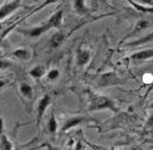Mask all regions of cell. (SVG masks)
I'll use <instances>...</instances> for the list:
<instances>
[{"label":"cell","instance_id":"1","mask_svg":"<svg viewBox=\"0 0 153 150\" xmlns=\"http://www.w3.org/2000/svg\"><path fill=\"white\" fill-rule=\"evenodd\" d=\"M88 110L89 111H101V110H109L112 112H119V108L114 100H112L108 96L105 95H99V94H90L89 99V105H88Z\"/></svg>","mask_w":153,"mask_h":150},{"label":"cell","instance_id":"2","mask_svg":"<svg viewBox=\"0 0 153 150\" xmlns=\"http://www.w3.org/2000/svg\"><path fill=\"white\" fill-rule=\"evenodd\" d=\"M62 17H63V10H58L55 14L51 16L48 18V21L45 24H42L39 26H36L33 29H29V30L24 31V35L27 36H30V37H38L42 33L46 32L50 29H53V28H59L61 25L62 22Z\"/></svg>","mask_w":153,"mask_h":150},{"label":"cell","instance_id":"3","mask_svg":"<svg viewBox=\"0 0 153 150\" xmlns=\"http://www.w3.org/2000/svg\"><path fill=\"white\" fill-rule=\"evenodd\" d=\"M97 83L99 87H113V86H120L121 84H123V79L117 74L109 71L100 75Z\"/></svg>","mask_w":153,"mask_h":150},{"label":"cell","instance_id":"4","mask_svg":"<svg viewBox=\"0 0 153 150\" xmlns=\"http://www.w3.org/2000/svg\"><path fill=\"white\" fill-rule=\"evenodd\" d=\"M89 118L88 117H85V116H82V115H79V116H73V117H70L68 119H66L63 121V124H62L61 126V132L62 133H66V132H68L69 129H73V128H75L76 126L78 125H82V124H84L86 121H89Z\"/></svg>","mask_w":153,"mask_h":150},{"label":"cell","instance_id":"5","mask_svg":"<svg viewBox=\"0 0 153 150\" xmlns=\"http://www.w3.org/2000/svg\"><path fill=\"white\" fill-rule=\"evenodd\" d=\"M52 103V99L48 94H45L43 98L39 100L38 104H37V113H36V119H37V126L42 124V120L44 117V113L46 112L47 108Z\"/></svg>","mask_w":153,"mask_h":150},{"label":"cell","instance_id":"6","mask_svg":"<svg viewBox=\"0 0 153 150\" xmlns=\"http://www.w3.org/2000/svg\"><path fill=\"white\" fill-rule=\"evenodd\" d=\"M153 59V48H147V49H142L138 52L132 53L130 55V60L135 62L139 61H149Z\"/></svg>","mask_w":153,"mask_h":150},{"label":"cell","instance_id":"7","mask_svg":"<svg viewBox=\"0 0 153 150\" xmlns=\"http://www.w3.org/2000/svg\"><path fill=\"white\" fill-rule=\"evenodd\" d=\"M151 26V23L149 20H146V18H142V20H139L137 23H136V25H135V28H134V30L131 31L129 35H127L126 37L123 38V40H127L128 38H132L135 35H137L139 32H142L143 30H146L147 28H150Z\"/></svg>","mask_w":153,"mask_h":150},{"label":"cell","instance_id":"8","mask_svg":"<svg viewBox=\"0 0 153 150\" xmlns=\"http://www.w3.org/2000/svg\"><path fill=\"white\" fill-rule=\"evenodd\" d=\"M91 57V54L88 49H83V48H79L76 53V63L79 68L85 67Z\"/></svg>","mask_w":153,"mask_h":150},{"label":"cell","instance_id":"9","mask_svg":"<svg viewBox=\"0 0 153 150\" xmlns=\"http://www.w3.org/2000/svg\"><path fill=\"white\" fill-rule=\"evenodd\" d=\"M0 150H13V143L2 132V121L0 119Z\"/></svg>","mask_w":153,"mask_h":150},{"label":"cell","instance_id":"10","mask_svg":"<svg viewBox=\"0 0 153 150\" xmlns=\"http://www.w3.org/2000/svg\"><path fill=\"white\" fill-rule=\"evenodd\" d=\"M65 39H66L65 32H63V31H58V32H55L53 36H52V38H51V40H50V46H51L52 48H58V47L65 41Z\"/></svg>","mask_w":153,"mask_h":150},{"label":"cell","instance_id":"11","mask_svg":"<svg viewBox=\"0 0 153 150\" xmlns=\"http://www.w3.org/2000/svg\"><path fill=\"white\" fill-rule=\"evenodd\" d=\"M19 6H20V0H15L10 4H7L6 6H4L0 9V20L4 18L5 16H7L8 14H10L12 12H14Z\"/></svg>","mask_w":153,"mask_h":150},{"label":"cell","instance_id":"12","mask_svg":"<svg viewBox=\"0 0 153 150\" xmlns=\"http://www.w3.org/2000/svg\"><path fill=\"white\" fill-rule=\"evenodd\" d=\"M46 128H47V131H48L50 134L54 135L58 132L59 125H58V121H56V118H55V115H54L53 111H52V113H51L50 117H48V121H47V124H46Z\"/></svg>","mask_w":153,"mask_h":150},{"label":"cell","instance_id":"13","mask_svg":"<svg viewBox=\"0 0 153 150\" xmlns=\"http://www.w3.org/2000/svg\"><path fill=\"white\" fill-rule=\"evenodd\" d=\"M19 90H20V94L22 95L24 99H29L31 100L32 96H33V90L29 84L27 83H22L19 87Z\"/></svg>","mask_w":153,"mask_h":150},{"label":"cell","instance_id":"14","mask_svg":"<svg viewBox=\"0 0 153 150\" xmlns=\"http://www.w3.org/2000/svg\"><path fill=\"white\" fill-rule=\"evenodd\" d=\"M74 10L79 15H85L89 12L88 7L85 6L84 0H74Z\"/></svg>","mask_w":153,"mask_h":150},{"label":"cell","instance_id":"15","mask_svg":"<svg viewBox=\"0 0 153 150\" xmlns=\"http://www.w3.org/2000/svg\"><path fill=\"white\" fill-rule=\"evenodd\" d=\"M150 41H153V32L152 33H149L145 37L140 38L138 40H135V41H131V43H128L126 44V46H129V47H135V46H140L144 45V44H147Z\"/></svg>","mask_w":153,"mask_h":150},{"label":"cell","instance_id":"16","mask_svg":"<svg viewBox=\"0 0 153 150\" xmlns=\"http://www.w3.org/2000/svg\"><path fill=\"white\" fill-rule=\"evenodd\" d=\"M13 55L17 59H20V60L27 61L31 57V52L27 48H19V49H16L15 52L13 53Z\"/></svg>","mask_w":153,"mask_h":150},{"label":"cell","instance_id":"17","mask_svg":"<svg viewBox=\"0 0 153 150\" xmlns=\"http://www.w3.org/2000/svg\"><path fill=\"white\" fill-rule=\"evenodd\" d=\"M127 1H128L131 6L135 8V9H137L138 12H140V13L153 14V7H146V6H143V5H139L138 2L134 1V0H127Z\"/></svg>","mask_w":153,"mask_h":150},{"label":"cell","instance_id":"18","mask_svg":"<svg viewBox=\"0 0 153 150\" xmlns=\"http://www.w3.org/2000/svg\"><path fill=\"white\" fill-rule=\"evenodd\" d=\"M29 74L35 79H40L43 76L45 75V68L42 67V65H37V67H35L33 69H31Z\"/></svg>","mask_w":153,"mask_h":150},{"label":"cell","instance_id":"19","mask_svg":"<svg viewBox=\"0 0 153 150\" xmlns=\"http://www.w3.org/2000/svg\"><path fill=\"white\" fill-rule=\"evenodd\" d=\"M59 76H60V71H59L58 69H52V70H50V71L47 72L46 78H47L50 82H53V80H56V79L59 78Z\"/></svg>","mask_w":153,"mask_h":150},{"label":"cell","instance_id":"20","mask_svg":"<svg viewBox=\"0 0 153 150\" xmlns=\"http://www.w3.org/2000/svg\"><path fill=\"white\" fill-rule=\"evenodd\" d=\"M144 129L145 131H151V129H153V113H151L150 117L146 120L145 125H144Z\"/></svg>","mask_w":153,"mask_h":150},{"label":"cell","instance_id":"21","mask_svg":"<svg viewBox=\"0 0 153 150\" xmlns=\"http://www.w3.org/2000/svg\"><path fill=\"white\" fill-rule=\"evenodd\" d=\"M138 2L139 5H143V6H146V7H153V0H134Z\"/></svg>","mask_w":153,"mask_h":150},{"label":"cell","instance_id":"22","mask_svg":"<svg viewBox=\"0 0 153 150\" xmlns=\"http://www.w3.org/2000/svg\"><path fill=\"white\" fill-rule=\"evenodd\" d=\"M45 147H46V149L47 150H60V148H58V147H53V146H51V144H46Z\"/></svg>","mask_w":153,"mask_h":150},{"label":"cell","instance_id":"23","mask_svg":"<svg viewBox=\"0 0 153 150\" xmlns=\"http://www.w3.org/2000/svg\"><path fill=\"white\" fill-rule=\"evenodd\" d=\"M9 63L8 62H0V68H8Z\"/></svg>","mask_w":153,"mask_h":150},{"label":"cell","instance_id":"24","mask_svg":"<svg viewBox=\"0 0 153 150\" xmlns=\"http://www.w3.org/2000/svg\"><path fill=\"white\" fill-rule=\"evenodd\" d=\"M149 109H151V110H153V102L151 103V104L149 105Z\"/></svg>","mask_w":153,"mask_h":150}]
</instances>
